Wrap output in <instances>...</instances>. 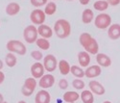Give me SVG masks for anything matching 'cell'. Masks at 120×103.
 Instances as JSON below:
<instances>
[{
	"label": "cell",
	"instance_id": "obj_1",
	"mask_svg": "<svg viewBox=\"0 0 120 103\" xmlns=\"http://www.w3.org/2000/svg\"><path fill=\"white\" fill-rule=\"evenodd\" d=\"M79 43L85 51L90 55H97L99 53V44L97 40L87 32H84L79 37Z\"/></svg>",
	"mask_w": 120,
	"mask_h": 103
},
{
	"label": "cell",
	"instance_id": "obj_2",
	"mask_svg": "<svg viewBox=\"0 0 120 103\" xmlns=\"http://www.w3.org/2000/svg\"><path fill=\"white\" fill-rule=\"evenodd\" d=\"M53 31L54 34L59 39H66L71 34V24L68 20L64 18H60L54 23Z\"/></svg>",
	"mask_w": 120,
	"mask_h": 103
},
{
	"label": "cell",
	"instance_id": "obj_3",
	"mask_svg": "<svg viewBox=\"0 0 120 103\" xmlns=\"http://www.w3.org/2000/svg\"><path fill=\"white\" fill-rule=\"evenodd\" d=\"M6 48L9 52L20 56H24L27 53L26 45L18 40H10L6 44Z\"/></svg>",
	"mask_w": 120,
	"mask_h": 103
},
{
	"label": "cell",
	"instance_id": "obj_4",
	"mask_svg": "<svg viewBox=\"0 0 120 103\" xmlns=\"http://www.w3.org/2000/svg\"><path fill=\"white\" fill-rule=\"evenodd\" d=\"M94 25L100 30L108 29L112 25V17L109 14L100 13L94 18Z\"/></svg>",
	"mask_w": 120,
	"mask_h": 103
},
{
	"label": "cell",
	"instance_id": "obj_5",
	"mask_svg": "<svg viewBox=\"0 0 120 103\" xmlns=\"http://www.w3.org/2000/svg\"><path fill=\"white\" fill-rule=\"evenodd\" d=\"M38 27L31 24V25H28L24 28V31H23V38H24V40L29 44H36L37 40H38Z\"/></svg>",
	"mask_w": 120,
	"mask_h": 103
},
{
	"label": "cell",
	"instance_id": "obj_6",
	"mask_svg": "<svg viewBox=\"0 0 120 103\" xmlns=\"http://www.w3.org/2000/svg\"><path fill=\"white\" fill-rule=\"evenodd\" d=\"M38 85L37 79H35L34 77H28L25 79L24 83L22 85L21 88V94L24 96H30L34 94V91H36Z\"/></svg>",
	"mask_w": 120,
	"mask_h": 103
},
{
	"label": "cell",
	"instance_id": "obj_7",
	"mask_svg": "<svg viewBox=\"0 0 120 103\" xmlns=\"http://www.w3.org/2000/svg\"><path fill=\"white\" fill-rule=\"evenodd\" d=\"M46 19V15L43 10L41 9H34L30 14V20L32 21L33 25H41L44 24Z\"/></svg>",
	"mask_w": 120,
	"mask_h": 103
},
{
	"label": "cell",
	"instance_id": "obj_8",
	"mask_svg": "<svg viewBox=\"0 0 120 103\" xmlns=\"http://www.w3.org/2000/svg\"><path fill=\"white\" fill-rule=\"evenodd\" d=\"M58 60L53 54H47L43 58V67L47 72H54L58 67Z\"/></svg>",
	"mask_w": 120,
	"mask_h": 103
},
{
	"label": "cell",
	"instance_id": "obj_9",
	"mask_svg": "<svg viewBox=\"0 0 120 103\" xmlns=\"http://www.w3.org/2000/svg\"><path fill=\"white\" fill-rule=\"evenodd\" d=\"M55 84V77L51 73H45L41 79H38V86L42 90L52 88Z\"/></svg>",
	"mask_w": 120,
	"mask_h": 103
},
{
	"label": "cell",
	"instance_id": "obj_10",
	"mask_svg": "<svg viewBox=\"0 0 120 103\" xmlns=\"http://www.w3.org/2000/svg\"><path fill=\"white\" fill-rule=\"evenodd\" d=\"M30 70H31L32 77H34L35 79H41L45 74V69H44L43 64H41V62H35L31 66Z\"/></svg>",
	"mask_w": 120,
	"mask_h": 103
},
{
	"label": "cell",
	"instance_id": "obj_11",
	"mask_svg": "<svg viewBox=\"0 0 120 103\" xmlns=\"http://www.w3.org/2000/svg\"><path fill=\"white\" fill-rule=\"evenodd\" d=\"M88 88L93 95H103L106 92V89L105 87L100 83V82L96 81V80H90L88 83Z\"/></svg>",
	"mask_w": 120,
	"mask_h": 103
},
{
	"label": "cell",
	"instance_id": "obj_12",
	"mask_svg": "<svg viewBox=\"0 0 120 103\" xmlns=\"http://www.w3.org/2000/svg\"><path fill=\"white\" fill-rule=\"evenodd\" d=\"M102 73V68L98 65H92V66H88L86 70H85V76L89 79H93L98 77L100 74Z\"/></svg>",
	"mask_w": 120,
	"mask_h": 103
},
{
	"label": "cell",
	"instance_id": "obj_13",
	"mask_svg": "<svg viewBox=\"0 0 120 103\" xmlns=\"http://www.w3.org/2000/svg\"><path fill=\"white\" fill-rule=\"evenodd\" d=\"M77 59H78V63H79V66L81 67H87L89 65H90V61H91V58H90V54L87 53L86 51L83 50V51H80L78 53V56H77Z\"/></svg>",
	"mask_w": 120,
	"mask_h": 103
},
{
	"label": "cell",
	"instance_id": "obj_14",
	"mask_svg": "<svg viewBox=\"0 0 120 103\" xmlns=\"http://www.w3.org/2000/svg\"><path fill=\"white\" fill-rule=\"evenodd\" d=\"M51 95L46 90H41L37 92L35 96V103H50Z\"/></svg>",
	"mask_w": 120,
	"mask_h": 103
},
{
	"label": "cell",
	"instance_id": "obj_15",
	"mask_svg": "<svg viewBox=\"0 0 120 103\" xmlns=\"http://www.w3.org/2000/svg\"><path fill=\"white\" fill-rule=\"evenodd\" d=\"M38 33L39 36H41V38H44V39L48 40L50 38H52L54 31H53V29L50 27L49 25L41 24V25L38 26Z\"/></svg>",
	"mask_w": 120,
	"mask_h": 103
},
{
	"label": "cell",
	"instance_id": "obj_16",
	"mask_svg": "<svg viewBox=\"0 0 120 103\" xmlns=\"http://www.w3.org/2000/svg\"><path fill=\"white\" fill-rule=\"evenodd\" d=\"M96 62L101 67H109L112 66V59L105 53H98L96 55Z\"/></svg>",
	"mask_w": 120,
	"mask_h": 103
},
{
	"label": "cell",
	"instance_id": "obj_17",
	"mask_svg": "<svg viewBox=\"0 0 120 103\" xmlns=\"http://www.w3.org/2000/svg\"><path fill=\"white\" fill-rule=\"evenodd\" d=\"M108 36L111 40H118L120 39V24L113 23L108 28Z\"/></svg>",
	"mask_w": 120,
	"mask_h": 103
},
{
	"label": "cell",
	"instance_id": "obj_18",
	"mask_svg": "<svg viewBox=\"0 0 120 103\" xmlns=\"http://www.w3.org/2000/svg\"><path fill=\"white\" fill-rule=\"evenodd\" d=\"M20 5L16 2H11L9 3L7 6H6V9H5V12L6 14L9 16H16L19 12H20Z\"/></svg>",
	"mask_w": 120,
	"mask_h": 103
},
{
	"label": "cell",
	"instance_id": "obj_19",
	"mask_svg": "<svg viewBox=\"0 0 120 103\" xmlns=\"http://www.w3.org/2000/svg\"><path fill=\"white\" fill-rule=\"evenodd\" d=\"M80 98V95L76 91H67L63 95V100L65 103H75Z\"/></svg>",
	"mask_w": 120,
	"mask_h": 103
},
{
	"label": "cell",
	"instance_id": "obj_20",
	"mask_svg": "<svg viewBox=\"0 0 120 103\" xmlns=\"http://www.w3.org/2000/svg\"><path fill=\"white\" fill-rule=\"evenodd\" d=\"M94 13L91 9L86 8L82 13V22L84 24H89L94 20Z\"/></svg>",
	"mask_w": 120,
	"mask_h": 103
},
{
	"label": "cell",
	"instance_id": "obj_21",
	"mask_svg": "<svg viewBox=\"0 0 120 103\" xmlns=\"http://www.w3.org/2000/svg\"><path fill=\"white\" fill-rule=\"evenodd\" d=\"M58 67L60 70V73L62 75H68L70 73V69H71V66L68 63L66 60H61L59 61L58 63Z\"/></svg>",
	"mask_w": 120,
	"mask_h": 103
},
{
	"label": "cell",
	"instance_id": "obj_22",
	"mask_svg": "<svg viewBox=\"0 0 120 103\" xmlns=\"http://www.w3.org/2000/svg\"><path fill=\"white\" fill-rule=\"evenodd\" d=\"M83 103H94V95L89 90H83V91L80 94Z\"/></svg>",
	"mask_w": 120,
	"mask_h": 103
},
{
	"label": "cell",
	"instance_id": "obj_23",
	"mask_svg": "<svg viewBox=\"0 0 120 103\" xmlns=\"http://www.w3.org/2000/svg\"><path fill=\"white\" fill-rule=\"evenodd\" d=\"M4 62H5V64L7 65L8 67H15L17 64V58H16L15 54L9 52V53L6 54Z\"/></svg>",
	"mask_w": 120,
	"mask_h": 103
},
{
	"label": "cell",
	"instance_id": "obj_24",
	"mask_svg": "<svg viewBox=\"0 0 120 103\" xmlns=\"http://www.w3.org/2000/svg\"><path fill=\"white\" fill-rule=\"evenodd\" d=\"M109 3L107 2V0H97V1H95L93 3V8L94 10H96V11L98 12H104L106 11V10H108L109 8Z\"/></svg>",
	"mask_w": 120,
	"mask_h": 103
},
{
	"label": "cell",
	"instance_id": "obj_25",
	"mask_svg": "<svg viewBox=\"0 0 120 103\" xmlns=\"http://www.w3.org/2000/svg\"><path fill=\"white\" fill-rule=\"evenodd\" d=\"M70 73H71L75 78L82 79V78L85 76V70H84L83 67H81L80 66H71Z\"/></svg>",
	"mask_w": 120,
	"mask_h": 103
},
{
	"label": "cell",
	"instance_id": "obj_26",
	"mask_svg": "<svg viewBox=\"0 0 120 103\" xmlns=\"http://www.w3.org/2000/svg\"><path fill=\"white\" fill-rule=\"evenodd\" d=\"M36 44L39 49H41V50H48L50 48V46H51L50 42L47 39H44V38H38Z\"/></svg>",
	"mask_w": 120,
	"mask_h": 103
},
{
	"label": "cell",
	"instance_id": "obj_27",
	"mask_svg": "<svg viewBox=\"0 0 120 103\" xmlns=\"http://www.w3.org/2000/svg\"><path fill=\"white\" fill-rule=\"evenodd\" d=\"M44 13L46 16H53L56 14L57 12V5L54 1H51V2H48L46 5H45V8H44Z\"/></svg>",
	"mask_w": 120,
	"mask_h": 103
},
{
	"label": "cell",
	"instance_id": "obj_28",
	"mask_svg": "<svg viewBox=\"0 0 120 103\" xmlns=\"http://www.w3.org/2000/svg\"><path fill=\"white\" fill-rule=\"evenodd\" d=\"M86 84H85V82L82 80V79H80V78H75L73 81H72V87L77 90V91H81V90H84Z\"/></svg>",
	"mask_w": 120,
	"mask_h": 103
},
{
	"label": "cell",
	"instance_id": "obj_29",
	"mask_svg": "<svg viewBox=\"0 0 120 103\" xmlns=\"http://www.w3.org/2000/svg\"><path fill=\"white\" fill-rule=\"evenodd\" d=\"M31 57L36 62H41L44 58V56H43V54H42V52L41 50H33L31 52Z\"/></svg>",
	"mask_w": 120,
	"mask_h": 103
},
{
	"label": "cell",
	"instance_id": "obj_30",
	"mask_svg": "<svg viewBox=\"0 0 120 103\" xmlns=\"http://www.w3.org/2000/svg\"><path fill=\"white\" fill-rule=\"evenodd\" d=\"M30 3L36 9H39L41 7L45 6L48 3V0H30Z\"/></svg>",
	"mask_w": 120,
	"mask_h": 103
},
{
	"label": "cell",
	"instance_id": "obj_31",
	"mask_svg": "<svg viewBox=\"0 0 120 103\" xmlns=\"http://www.w3.org/2000/svg\"><path fill=\"white\" fill-rule=\"evenodd\" d=\"M68 86H69L68 81H67L65 78H63V79H61V80L59 81V88L61 89V90L65 91V90H67Z\"/></svg>",
	"mask_w": 120,
	"mask_h": 103
},
{
	"label": "cell",
	"instance_id": "obj_32",
	"mask_svg": "<svg viewBox=\"0 0 120 103\" xmlns=\"http://www.w3.org/2000/svg\"><path fill=\"white\" fill-rule=\"evenodd\" d=\"M107 2L109 3V6H118L120 4V0H107Z\"/></svg>",
	"mask_w": 120,
	"mask_h": 103
},
{
	"label": "cell",
	"instance_id": "obj_33",
	"mask_svg": "<svg viewBox=\"0 0 120 103\" xmlns=\"http://www.w3.org/2000/svg\"><path fill=\"white\" fill-rule=\"evenodd\" d=\"M5 80V74L4 72H2V70H0V85H1Z\"/></svg>",
	"mask_w": 120,
	"mask_h": 103
},
{
	"label": "cell",
	"instance_id": "obj_34",
	"mask_svg": "<svg viewBox=\"0 0 120 103\" xmlns=\"http://www.w3.org/2000/svg\"><path fill=\"white\" fill-rule=\"evenodd\" d=\"M79 2H80V4L83 5V6H86L89 2H90V0H79Z\"/></svg>",
	"mask_w": 120,
	"mask_h": 103
},
{
	"label": "cell",
	"instance_id": "obj_35",
	"mask_svg": "<svg viewBox=\"0 0 120 103\" xmlns=\"http://www.w3.org/2000/svg\"><path fill=\"white\" fill-rule=\"evenodd\" d=\"M3 67H4V62L0 59V70H2Z\"/></svg>",
	"mask_w": 120,
	"mask_h": 103
},
{
	"label": "cell",
	"instance_id": "obj_36",
	"mask_svg": "<svg viewBox=\"0 0 120 103\" xmlns=\"http://www.w3.org/2000/svg\"><path fill=\"white\" fill-rule=\"evenodd\" d=\"M5 99H4V96H3V95L0 92V103H3V101H4Z\"/></svg>",
	"mask_w": 120,
	"mask_h": 103
},
{
	"label": "cell",
	"instance_id": "obj_37",
	"mask_svg": "<svg viewBox=\"0 0 120 103\" xmlns=\"http://www.w3.org/2000/svg\"><path fill=\"white\" fill-rule=\"evenodd\" d=\"M18 103H27L26 101H24V100H19L18 101Z\"/></svg>",
	"mask_w": 120,
	"mask_h": 103
},
{
	"label": "cell",
	"instance_id": "obj_38",
	"mask_svg": "<svg viewBox=\"0 0 120 103\" xmlns=\"http://www.w3.org/2000/svg\"><path fill=\"white\" fill-rule=\"evenodd\" d=\"M103 103H112L111 101H109V100H106V101H104Z\"/></svg>",
	"mask_w": 120,
	"mask_h": 103
},
{
	"label": "cell",
	"instance_id": "obj_39",
	"mask_svg": "<svg viewBox=\"0 0 120 103\" xmlns=\"http://www.w3.org/2000/svg\"><path fill=\"white\" fill-rule=\"evenodd\" d=\"M65 1H74V0H65Z\"/></svg>",
	"mask_w": 120,
	"mask_h": 103
},
{
	"label": "cell",
	"instance_id": "obj_40",
	"mask_svg": "<svg viewBox=\"0 0 120 103\" xmlns=\"http://www.w3.org/2000/svg\"><path fill=\"white\" fill-rule=\"evenodd\" d=\"M3 103H8V102H7L6 100H4V101H3Z\"/></svg>",
	"mask_w": 120,
	"mask_h": 103
},
{
	"label": "cell",
	"instance_id": "obj_41",
	"mask_svg": "<svg viewBox=\"0 0 120 103\" xmlns=\"http://www.w3.org/2000/svg\"><path fill=\"white\" fill-rule=\"evenodd\" d=\"M52 1H56V0H52Z\"/></svg>",
	"mask_w": 120,
	"mask_h": 103
}]
</instances>
